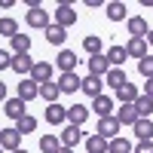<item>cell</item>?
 Here are the masks:
<instances>
[{"instance_id":"obj_1","label":"cell","mask_w":153,"mask_h":153,"mask_svg":"<svg viewBox=\"0 0 153 153\" xmlns=\"http://www.w3.org/2000/svg\"><path fill=\"white\" fill-rule=\"evenodd\" d=\"M52 19H55L52 25H58V28H65V31H68L71 25H76V12H74L71 3H58L55 12H52Z\"/></svg>"},{"instance_id":"obj_2","label":"cell","mask_w":153,"mask_h":153,"mask_svg":"<svg viewBox=\"0 0 153 153\" xmlns=\"http://www.w3.org/2000/svg\"><path fill=\"white\" fill-rule=\"evenodd\" d=\"M19 147H22V135L16 132V126H12V129H0V150L12 153V150H19Z\"/></svg>"},{"instance_id":"obj_3","label":"cell","mask_w":153,"mask_h":153,"mask_svg":"<svg viewBox=\"0 0 153 153\" xmlns=\"http://www.w3.org/2000/svg\"><path fill=\"white\" fill-rule=\"evenodd\" d=\"M80 141H83V129H80V126H71V123H68L65 129H61V147L74 150Z\"/></svg>"},{"instance_id":"obj_4","label":"cell","mask_w":153,"mask_h":153,"mask_svg":"<svg viewBox=\"0 0 153 153\" xmlns=\"http://www.w3.org/2000/svg\"><path fill=\"white\" fill-rule=\"evenodd\" d=\"M76 61H80V58H76L74 49H61L58 58H55V65L61 68V74H76Z\"/></svg>"},{"instance_id":"obj_5","label":"cell","mask_w":153,"mask_h":153,"mask_svg":"<svg viewBox=\"0 0 153 153\" xmlns=\"http://www.w3.org/2000/svg\"><path fill=\"white\" fill-rule=\"evenodd\" d=\"M31 80H34L37 86L49 83V80H52V65H49V61H34V68H31Z\"/></svg>"},{"instance_id":"obj_6","label":"cell","mask_w":153,"mask_h":153,"mask_svg":"<svg viewBox=\"0 0 153 153\" xmlns=\"http://www.w3.org/2000/svg\"><path fill=\"white\" fill-rule=\"evenodd\" d=\"M37 95H40V86H37V83L31 80V76H25V80L19 83V95H16V98H19V101H25V104H28V101H34Z\"/></svg>"},{"instance_id":"obj_7","label":"cell","mask_w":153,"mask_h":153,"mask_svg":"<svg viewBox=\"0 0 153 153\" xmlns=\"http://www.w3.org/2000/svg\"><path fill=\"white\" fill-rule=\"evenodd\" d=\"M95 135H101L104 141H113V138L120 135V123L113 120V117H104V120H98V132Z\"/></svg>"},{"instance_id":"obj_8","label":"cell","mask_w":153,"mask_h":153,"mask_svg":"<svg viewBox=\"0 0 153 153\" xmlns=\"http://www.w3.org/2000/svg\"><path fill=\"white\" fill-rule=\"evenodd\" d=\"M113 120H117V123H120V129H123V126H135L141 117H138L135 104H120V110H117V117H113Z\"/></svg>"},{"instance_id":"obj_9","label":"cell","mask_w":153,"mask_h":153,"mask_svg":"<svg viewBox=\"0 0 153 153\" xmlns=\"http://www.w3.org/2000/svg\"><path fill=\"white\" fill-rule=\"evenodd\" d=\"M80 76H76V74H61L58 76V92L61 95H74V92H80Z\"/></svg>"},{"instance_id":"obj_10","label":"cell","mask_w":153,"mask_h":153,"mask_svg":"<svg viewBox=\"0 0 153 153\" xmlns=\"http://www.w3.org/2000/svg\"><path fill=\"white\" fill-rule=\"evenodd\" d=\"M25 22H28V28H49V12L40 6V9H28V16H25Z\"/></svg>"},{"instance_id":"obj_11","label":"cell","mask_w":153,"mask_h":153,"mask_svg":"<svg viewBox=\"0 0 153 153\" xmlns=\"http://www.w3.org/2000/svg\"><path fill=\"white\" fill-rule=\"evenodd\" d=\"M126 28H129V37H138V40H144V37L150 34V28H147V19H141V16L126 19Z\"/></svg>"},{"instance_id":"obj_12","label":"cell","mask_w":153,"mask_h":153,"mask_svg":"<svg viewBox=\"0 0 153 153\" xmlns=\"http://www.w3.org/2000/svg\"><path fill=\"white\" fill-rule=\"evenodd\" d=\"M65 117H68L71 126H83V123L89 120V107H86V104H71V107L65 110Z\"/></svg>"},{"instance_id":"obj_13","label":"cell","mask_w":153,"mask_h":153,"mask_svg":"<svg viewBox=\"0 0 153 153\" xmlns=\"http://www.w3.org/2000/svg\"><path fill=\"white\" fill-rule=\"evenodd\" d=\"M101 89H104V83H101V76H86V80L80 83V92H86L89 98H98V95H104Z\"/></svg>"},{"instance_id":"obj_14","label":"cell","mask_w":153,"mask_h":153,"mask_svg":"<svg viewBox=\"0 0 153 153\" xmlns=\"http://www.w3.org/2000/svg\"><path fill=\"white\" fill-rule=\"evenodd\" d=\"M138 95H141V92H138V86H132L129 80H126V83L117 89V98H120V104H135V101H138Z\"/></svg>"},{"instance_id":"obj_15","label":"cell","mask_w":153,"mask_h":153,"mask_svg":"<svg viewBox=\"0 0 153 153\" xmlns=\"http://www.w3.org/2000/svg\"><path fill=\"white\" fill-rule=\"evenodd\" d=\"M65 110H68V107H61V104H46V123H49V126H65V123H68Z\"/></svg>"},{"instance_id":"obj_16","label":"cell","mask_w":153,"mask_h":153,"mask_svg":"<svg viewBox=\"0 0 153 153\" xmlns=\"http://www.w3.org/2000/svg\"><path fill=\"white\" fill-rule=\"evenodd\" d=\"M126 55H132L141 61L147 55V40H138V37H129V43H126Z\"/></svg>"},{"instance_id":"obj_17","label":"cell","mask_w":153,"mask_h":153,"mask_svg":"<svg viewBox=\"0 0 153 153\" xmlns=\"http://www.w3.org/2000/svg\"><path fill=\"white\" fill-rule=\"evenodd\" d=\"M31 68H34L31 52H28V55H12V71H16V74H22V80L31 74Z\"/></svg>"},{"instance_id":"obj_18","label":"cell","mask_w":153,"mask_h":153,"mask_svg":"<svg viewBox=\"0 0 153 153\" xmlns=\"http://www.w3.org/2000/svg\"><path fill=\"white\" fill-rule=\"evenodd\" d=\"M92 110L98 113V120L110 117V110H113V98H107V95H98V98H92Z\"/></svg>"},{"instance_id":"obj_19","label":"cell","mask_w":153,"mask_h":153,"mask_svg":"<svg viewBox=\"0 0 153 153\" xmlns=\"http://www.w3.org/2000/svg\"><path fill=\"white\" fill-rule=\"evenodd\" d=\"M107 71H110V65H107L104 55H92L89 58V76H104Z\"/></svg>"},{"instance_id":"obj_20","label":"cell","mask_w":153,"mask_h":153,"mask_svg":"<svg viewBox=\"0 0 153 153\" xmlns=\"http://www.w3.org/2000/svg\"><path fill=\"white\" fill-rule=\"evenodd\" d=\"M40 98L46 101V104H58V98H61V92H58V83H43L40 86Z\"/></svg>"},{"instance_id":"obj_21","label":"cell","mask_w":153,"mask_h":153,"mask_svg":"<svg viewBox=\"0 0 153 153\" xmlns=\"http://www.w3.org/2000/svg\"><path fill=\"white\" fill-rule=\"evenodd\" d=\"M104 58H107V65H110V68H123V61L129 58V55H126V46H110Z\"/></svg>"},{"instance_id":"obj_22","label":"cell","mask_w":153,"mask_h":153,"mask_svg":"<svg viewBox=\"0 0 153 153\" xmlns=\"http://www.w3.org/2000/svg\"><path fill=\"white\" fill-rule=\"evenodd\" d=\"M3 113L9 120H22L25 117V101H19V98H9L6 104H3Z\"/></svg>"},{"instance_id":"obj_23","label":"cell","mask_w":153,"mask_h":153,"mask_svg":"<svg viewBox=\"0 0 153 153\" xmlns=\"http://www.w3.org/2000/svg\"><path fill=\"white\" fill-rule=\"evenodd\" d=\"M132 129L138 135V141H153V120H138Z\"/></svg>"},{"instance_id":"obj_24","label":"cell","mask_w":153,"mask_h":153,"mask_svg":"<svg viewBox=\"0 0 153 153\" xmlns=\"http://www.w3.org/2000/svg\"><path fill=\"white\" fill-rule=\"evenodd\" d=\"M107 153H132V141L123 138V135H117L113 141H107Z\"/></svg>"},{"instance_id":"obj_25","label":"cell","mask_w":153,"mask_h":153,"mask_svg":"<svg viewBox=\"0 0 153 153\" xmlns=\"http://www.w3.org/2000/svg\"><path fill=\"white\" fill-rule=\"evenodd\" d=\"M12 52H16V55H28L31 52V37H25L19 31L16 37H12Z\"/></svg>"},{"instance_id":"obj_26","label":"cell","mask_w":153,"mask_h":153,"mask_svg":"<svg viewBox=\"0 0 153 153\" xmlns=\"http://www.w3.org/2000/svg\"><path fill=\"white\" fill-rule=\"evenodd\" d=\"M40 150L43 153H58L61 150V138L58 135H40Z\"/></svg>"},{"instance_id":"obj_27","label":"cell","mask_w":153,"mask_h":153,"mask_svg":"<svg viewBox=\"0 0 153 153\" xmlns=\"http://www.w3.org/2000/svg\"><path fill=\"white\" fill-rule=\"evenodd\" d=\"M16 34H19V22L12 16H3V19H0V37H9V40H12Z\"/></svg>"},{"instance_id":"obj_28","label":"cell","mask_w":153,"mask_h":153,"mask_svg":"<svg viewBox=\"0 0 153 153\" xmlns=\"http://www.w3.org/2000/svg\"><path fill=\"white\" fill-rule=\"evenodd\" d=\"M135 110H138V117H141V120H150V113H153V98H147V95H138V101H135Z\"/></svg>"},{"instance_id":"obj_29","label":"cell","mask_w":153,"mask_h":153,"mask_svg":"<svg viewBox=\"0 0 153 153\" xmlns=\"http://www.w3.org/2000/svg\"><path fill=\"white\" fill-rule=\"evenodd\" d=\"M104 83L113 86V89H120V86L126 83V71H123V68H110V71L104 74Z\"/></svg>"},{"instance_id":"obj_30","label":"cell","mask_w":153,"mask_h":153,"mask_svg":"<svg viewBox=\"0 0 153 153\" xmlns=\"http://www.w3.org/2000/svg\"><path fill=\"white\" fill-rule=\"evenodd\" d=\"M65 28H58V25H52V22H49V28H46V40L49 43H52V46H61V43H65Z\"/></svg>"},{"instance_id":"obj_31","label":"cell","mask_w":153,"mask_h":153,"mask_svg":"<svg viewBox=\"0 0 153 153\" xmlns=\"http://www.w3.org/2000/svg\"><path fill=\"white\" fill-rule=\"evenodd\" d=\"M101 46H104V40H101L98 34H89L86 40H83V49H86L89 55H101Z\"/></svg>"},{"instance_id":"obj_32","label":"cell","mask_w":153,"mask_h":153,"mask_svg":"<svg viewBox=\"0 0 153 153\" xmlns=\"http://www.w3.org/2000/svg\"><path fill=\"white\" fill-rule=\"evenodd\" d=\"M86 150L89 153H107V141L101 135H89L86 138Z\"/></svg>"},{"instance_id":"obj_33","label":"cell","mask_w":153,"mask_h":153,"mask_svg":"<svg viewBox=\"0 0 153 153\" xmlns=\"http://www.w3.org/2000/svg\"><path fill=\"white\" fill-rule=\"evenodd\" d=\"M34 129H37V120L31 117V113H25L22 120H16V132H19V135H31Z\"/></svg>"},{"instance_id":"obj_34","label":"cell","mask_w":153,"mask_h":153,"mask_svg":"<svg viewBox=\"0 0 153 153\" xmlns=\"http://www.w3.org/2000/svg\"><path fill=\"white\" fill-rule=\"evenodd\" d=\"M126 12H129V9H126V3H117V0L107 3V19H110V22H123Z\"/></svg>"},{"instance_id":"obj_35","label":"cell","mask_w":153,"mask_h":153,"mask_svg":"<svg viewBox=\"0 0 153 153\" xmlns=\"http://www.w3.org/2000/svg\"><path fill=\"white\" fill-rule=\"evenodd\" d=\"M138 74H141L144 80H153V55H144L138 61Z\"/></svg>"},{"instance_id":"obj_36","label":"cell","mask_w":153,"mask_h":153,"mask_svg":"<svg viewBox=\"0 0 153 153\" xmlns=\"http://www.w3.org/2000/svg\"><path fill=\"white\" fill-rule=\"evenodd\" d=\"M6 68H12V55L6 49H0V71H6Z\"/></svg>"},{"instance_id":"obj_37","label":"cell","mask_w":153,"mask_h":153,"mask_svg":"<svg viewBox=\"0 0 153 153\" xmlns=\"http://www.w3.org/2000/svg\"><path fill=\"white\" fill-rule=\"evenodd\" d=\"M135 153H153V141H138Z\"/></svg>"},{"instance_id":"obj_38","label":"cell","mask_w":153,"mask_h":153,"mask_svg":"<svg viewBox=\"0 0 153 153\" xmlns=\"http://www.w3.org/2000/svg\"><path fill=\"white\" fill-rule=\"evenodd\" d=\"M141 95H147V98H153V80H147V83H144V92H141Z\"/></svg>"},{"instance_id":"obj_39","label":"cell","mask_w":153,"mask_h":153,"mask_svg":"<svg viewBox=\"0 0 153 153\" xmlns=\"http://www.w3.org/2000/svg\"><path fill=\"white\" fill-rule=\"evenodd\" d=\"M0 101H6V83L0 80Z\"/></svg>"},{"instance_id":"obj_40","label":"cell","mask_w":153,"mask_h":153,"mask_svg":"<svg viewBox=\"0 0 153 153\" xmlns=\"http://www.w3.org/2000/svg\"><path fill=\"white\" fill-rule=\"evenodd\" d=\"M144 40H147V46H153V31H150V34L144 37Z\"/></svg>"},{"instance_id":"obj_41","label":"cell","mask_w":153,"mask_h":153,"mask_svg":"<svg viewBox=\"0 0 153 153\" xmlns=\"http://www.w3.org/2000/svg\"><path fill=\"white\" fill-rule=\"evenodd\" d=\"M58 153H74V150H68V147H61V150H58Z\"/></svg>"},{"instance_id":"obj_42","label":"cell","mask_w":153,"mask_h":153,"mask_svg":"<svg viewBox=\"0 0 153 153\" xmlns=\"http://www.w3.org/2000/svg\"><path fill=\"white\" fill-rule=\"evenodd\" d=\"M12 153H28V150H22V147H19V150H12Z\"/></svg>"},{"instance_id":"obj_43","label":"cell","mask_w":153,"mask_h":153,"mask_svg":"<svg viewBox=\"0 0 153 153\" xmlns=\"http://www.w3.org/2000/svg\"><path fill=\"white\" fill-rule=\"evenodd\" d=\"M0 153H3V150H0Z\"/></svg>"}]
</instances>
